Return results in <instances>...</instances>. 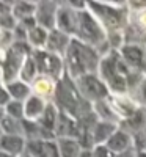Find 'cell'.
Instances as JSON below:
<instances>
[{
  "label": "cell",
  "instance_id": "25",
  "mask_svg": "<svg viewBox=\"0 0 146 157\" xmlns=\"http://www.w3.org/2000/svg\"><path fill=\"white\" fill-rule=\"evenodd\" d=\"M5 113L10 118H14V120L24 121L25 120V110H24V102L19 101H11L8 105L5 107Z\"/></svg>",
  "mask_w": 146,
  "mask_h": 157
},
{
  "label": "cell",
  "instance_id": "15",
  "mask_svg": "<svg viewBox=\"0 0 146 157\" xmlns=\"http://www.w3.org/2000/svg\"><path fill=\"white\" fill-rule=\"evenodd\" d=\"M105 146L116 155V154L124 152L126 149L134 146V138H132V135L129 132H126V130H123L121 127H119L116 132L110 137V140L105 143Z\"/></svg>",
  "mask_w": 146,
  "mask_h": 157
},
{
  "label": "cell",
  "instance_id": "4",
  "mask_svg": "<svg viewBox=\"0 0 146 157\" xmlns=\"http://www.w3.org/2000/svg\"><path fill=\"white\" fill-rule=\"evenodd\" d=\"M33 54V49L29 46V43H13L5 50V58L2 64V83H11L19 78V72L24 66L25 60Z\"/></svg>",
  "mask_w": 146,
  "mask_h": 157
},
{
  "label": "cell",
  "instance_id": "3",
  "mask_svg": "<svg viewBox=\"0 0 146 157\" xmlns=\"http://www.w3.org/2000/svg\"><path fill=\"white\" fill-rule=\"evenodd\" d=\"M79 41H82L91 47H94L101 57H104V47L107 49L109 52L110 50V46H109V33L105 30L101 22L91 14L88 10H82L79 11V21H77V33L75 36Z\"/></svg>",
  "mask_w": 146,
  "mask_h": 157
},
{
  "label": "cell",
  "instance_id": "11",
  "mask_svg": "<svg viewBox=\"0 0 146 157\" xmlns=\"http://www.w3.org/2000/svg\"><path fill=\"white\" fill-rule=\"evenodd\" d=\"M57 85H58V82L55 80V78H52L49 75L38 74V77L30 83L32 94L41 98L47 102H54L55 93H57Z\"/></svg>",
  "mask_w": 146,
  "mask_h": 157
},
{
  "label": "cell",
  "instance_id": "6",
  "mask_svg": "<svg viewBox=\"0 0 146 157\" xmlns=\"http://www.w3.org/2000/svg\"><path fill=\"white\" fill-rule=\"evenodd\" d=\"M33 58L36 61L38 72L43 75H49L55 80H61L66 75V64L64 58L60 55H55L52 52L41 49V50H33Z\"/></svg>",
  "mask_w": 146,
  "mask_h": 157
},
{
  "label": "cell",
  "instance_id": "36",
  "mask_svg": "<svg viewBox=\"0 0 146 157\" xmlns=\"http://www.w3.org/2000/svg\"><path fill=\"white\" fill-rule=\"evenodd\" d=\"M3 135V130H2V127H0V137H2Z\"/></svg>",
  "mask_w": 146,
  "mask_h": 157
},
{
  "label": "cell",
  "instance_id": "31",
  "mask_svg": "<svg viewBox=\"0 0 146 157\" xmlns=\"http://www.w3.org/2000/svg\"><path fill=\"white\" fill-rule=\"evenodd\" d=\"M6 116V113H5V109H0V123H2V120Z\"/></svg>",
  "mask_w": 146,
  "mask_h": 157
},
{
  "label": "cell",
  "instance_id": "37",
  "mask_svg": "<svg viewBox=\"0 0 146 157\" xmlns=\"http://www.w3.org/2000/svg\"><path fill=\"white\" fill-rule=\"evenodd\" d=\"M143 132H144V137H146V129H144V130H143Z\"/></svg>",
  "mask_w": 146,
  "mask_h": 157
},
{
  "label": "cell",
  "instance_id": "17",
  "mask_svg": "<svg viewBox=\"0 0 146 157\" xmlns=\"http://www.w3.org/2000/svg\"><path fill=\"white\" fill-rule=\"evenodd\" d=\"M55 143L60 157H80L83 151L82 143L72 137H58Z\"/></svg>",
  "mask_w": 146,
  "mask_h": 157
},
{
  "label": "cell",
  "instance_id": "29",
  "mask_svg": "<svg viewBox=\"0 0 146 157\" xmlns=\"http://www.w3.org/2000/svg\"><path fill=\"white\" fill-rule=\"evenodd\" d=\"M116 157H137V149L132 146V148H129V149H126L124 152H119V154H116Z\"/></svg>",
  "mask_w": 146,
  "mask_h": 157
},
{
  "label": "cell",
  "instance_id": "27",
  "mask_svg": "<svg viewBox=\"0 0 146 157\" xmlns=\"http://www.w3.org/2000/svg\"><path fill=\"white\" fill-rule=\"evenodd\" d=\"M93 152V157H116L105 145H101V146H94L91 149Z\"/></svg>",
  "mask_w": 146,
  "mask_h": 157
},
{
  "label": "cell",
  "instance_id": "24",
  "mask_svg": "<svg viewBox=\"0 0 146 157\" xmlns=\"http://www.w3.org/2000/svg\"><path fill=\"white\" fill-rule=\"evenodd\" d=\"M0 127H2L3 134L8 135H22L24 137V121L14 120V118L5 116L2 123H0Z\"/></svg>",
  "mask_w": 146,
  "mask_h": 157
},
{
  "label": "cell",
  "instance_id": "33",
  "mask_svg": "<svg viewBox=\"0 0 146 157\" xmlns=\"http://www.w3.org/2000/svg\"><path fill=\"white\" fill-rule=\"evenodd\" d=\"M0 157H13V155H8V154H5V152L0 151Z\"/></svg>",
  "mask_w": 146,
  "mask_h": 157
},
{
  "label": "cell",
  "instance_id": "26",
  "mask_svg": "<svg viewBox=\"0 0 146 157\" xmlns=\"http://www.w3.org/2000/svg\"><path fill=\"white\" fill-rule=\"evenodd\" d=\"M132 98L135 99V102L140 107H146V75L143 77V80L138 83L137 88L132 90V93H129Z\"/></svg>",
  "mask_w": 146,
  "mask_h": 157
},
{
  "label": "cell",
  "instance_id": "12",
  "mask_svg": "<svg viewBox=\"0 0 146 157\" xmlns=\"http://www.w3.org/2000/svg\"><path fill=\"white\" fill-rule=\"evenodd\" d=\"M27 148V138L22 135H8L3 134L0 137V151L13 155V157H21L25 152Z\"/></svg>",
  "mask_w": 146,
  "mask_h": 157
},
{
  "label": "cell",
  "instance_id": "35",
  "mask_svg": "<svg viewBox=\"0 0 146 157\" xmlns=\"http://www.w3.org/2000/svg\"><path fill=\"white\" fill-rule=\"evenodd\" d=\"M21 157H32V155H30V154H27V152H24V154H22Z\"/></svg>",
  "mask_w": 146,
  "mask_h": 157
},
{
  "label": "cell",
  "instance_id": "34",
  "mask_svg": "<svg viewBox=\"0 0 146 157\" xmlns=\"http://www.w3.org/2000/svg\"><path fill=\"white\" fill-rule=\"evenodd\" d=\"M144 71H146V47H144Z\"/></svg>",
  "mask_w": 146,
  "mask_h": 157
},
{
  "label": "cell",
  "instance_id": "8",
  "mask_svg": "<svg viewBox=\"0 0 146 157\" xmlns=\"http://www.w3.org/2000/svg\"><path fill=\"white\" fill-rule=\"evenodd\" d=\"M109 102H110L113 112L118 115L119 120H121V123L129 120L130 116H134L135 112L140 109V105L129 93L127 94H110Z\"/></svg>",
  "mask_w": 146,
  "mask_h": 157
},
{
  "label": "cell",
  "instance_id": "19",
  "mask_svg": "<svg viewBox=\"0 0 146 157\" xmlns=\"http://www.w3.org/2000/svg\"><path fill=\"white\" fill-rule=\"evenodd\" d=\"M58 116H60V110L58 107L55 105L54 102H49L47 107H46V112L43 115V118L39 120V126H41L44 130H47L49 134L55 135V129H57V123H58ZM57 137V135H55Z\"/></svg>",
  "mask_w": 146,
  "mask_h": 157
},
{
  "label": "cell",
  "instance_id": "30",
  "mask_svg": "<svg viewBox=\"0 0 146 157\" xmlns=\"http://www.w3.org/2000/svg\"><path fill=\"white\" fill-rule=\"evenodd\" d=\"M80 157H93L91 149H83V151H82V154H80Z\"/></svg>",
  "mask_w": 146,
  "mask_h": 157
},
{
  "label": "cell",
  "instance_id": "9",
  "mask_svg": "<svg viewBox=\"0 0 146 157\" xmlns=\"http://www.w3.org/2000/svg\"><path fill=\"white\" fill-rule=\"evenodd\" d=\"M60 3L55 2H38L36 6V22L39 27L46 29L47 32H52L57 29V14H58Z\"/></svg>",
  "mask_w": 146,
  "mask_h": 157
},
{
  "label": "cell",
  "instance_id": "16",
  "mask_svg": "<svg viewBox=\"0 0 146 157\" xmlns=\"http://www.w3.org/2000/svg\"><path fill=\"white\" fill-rule=\"evenodd\" d=\"M119 129L118 124H113V123H105V121H98L94 126L91 127V137H93V143L94 146H101V145H105L110 137Z\"/></svg>",
  "mask_w": 146,
  "mask_h": 157
},
{
  "label": "cell",
  "instance_id": "23",
  "mask_svg": "<svg viewBox=\"0 0 146 157\" xmlns=\"http://www.w3.org/2000/svg\"><path fill=\"white\" fill-rule=\"evenodd\" d=\"M38 66H36V61H35V58H33V54L25 60V63H24V66H22V69H21V72H19V80H22V82H25V83H32L35 78L38 77Z\"/></svg>",
  "mask_w": 146,
  "mask_h": 157
},
{
  "label": "cell",
  "instance_id": "20",
  "mask_svg": "<svg viewBox=\"0 0 146 157\" xmlns=\"http://www.w3.org/2000/svg\"><path fill=\"white\" fill-rule=\"evenodd\" d=\"M6 90H8V93L11 96L13 101H19V102H25L30 96H32V88L29 83H25L22 80H14V82H11V83H6L5 85Z\"/></svg>",
  "mask_w": 146,
  "mask_h": 157
},
{
  "label": "cell",
  "instance_id": "1",
  "mask_svg": "<svg viewBox=\"0 0 146 157\" xmlns=\"http://www.w3.org/2000/svg\"><path fill=\"white\" fill-rule=\"evenodd\" d=\"M101 60L102 57L94 47L79 41L77 38H72L64 55L66 75L72 80H77L88 74H98Z\"/></svg>",
  "mask_w": 146,
  "mask_h": 157
},
{
  "label": "cell",
  "instance_id": "10",
  "mask_svg": "<svg viewBox=\"0 0 146 157\" xmlns=\"http://www.w3.org/2000/svg\"><path fill=\"white\" fill-rule=\"evenodd\" d=\"M118 52L132 71L146 72L144 71V47L137 46V44H124Z\"/></svg>",
  "mask_w": 146,
  "mask_h": 157
},
{
  "label": "cell",
  "instance_id": "18",
  "mask_svg": "<svg viewBox=\"0 0 146 157\" xmlns=\"http://www.w3.org/2000/svg\"><path fill=\"white\" fill-rule=\"evenodd\" d=\"M93 112L98 116L99 121H105V123H113V124H118L121 123V120L118 118V115L113 112L110 102H109V98L104 99V101H99L96 104H93Z\"/></svg>",
  "mask_w": 146,
  "mask_h": 157
},
{
  "label": "cell",
  "instance_id": "38",
  "mask_svg": "<svg viewBox=\"0 0 146 157\" xmlns=\"http://www.w3.org/2000/svg\"><path fill=\"white\" fill-rule=\"evenodd\" d=\"M0 82H2V75H0Z\"/></svg>",
  "mask_w": 146,
  "mask_h": 157
},
{
  "label": "cell",
  "instance_id": "2",
  "mask_svg": "<svg viewBox=\"0 0 146 157\" xmlns=\"http://www.w3.org/2000/svg\"><path fill=\"white\" fill-rule=\"evenodd\" d=\"M86 10L101 22V25L107 30V33L123 32L127 27L129 5L124 2H90L86 3Z\"/></svg>",
  "mask_w": 146,
  "mask_h": 157
},
{
  "label": "cell",
  "instance_id": "7",
  "mask_svg": "<svg viewBox=\"0 0 146 157\" xmlns=\"http://www.w3.org/2000/svg\"><path fill=\"white\" fill-rule=\"evenodd\" d=\"M77 21H79V11L74 10L69 3H60L57 14V30L74 38L77 33Z\"/></svg>",
  "mask_w": 146,
  "mask_h": 157
},
{
  "label": "cell",
  "instance_id": "14",
  "mask_svg": "<svg viewBox=\"0 0 146 157\" xmlns=\"http://www.w3.org/2000/svg\"><path fill=\"white\" fill-rule=\"evenodd\" d=\"M47 104H49L47 101H44V99H41V98L32 94L27 101L24 102L25 120H27V121H33V123H38V121L43 118Z\"/></svg>",
  "mask_w": 146,
  "mask_h": 157
},
{
  "label": "cell",
  "instance_id": "5",
  "mask_svg": "<svg viewBox=\"0 0 146 157\" xmlns=\"http://www.w3.org/2000/svg\"><path fill=\"white\" fill-rule=\"evenodd\" d=\"M75 86L79 90V93L82 94L85 101H88L91 105L99 101H104L110 96V90L105 85V82L99 77V74H88L80 78H77Z\"/></svg>",
  "mask_w": 146,
  "mask_h": 157
},
{
  "label": "cell",
  "instance_id": "21",
  "mask_svg": "<svg viewBox=\"0 0 146 157\" xmlns=\"http://www.w3.org/2000/svg\"><path fill=\"white\" fill-rule=\"evenodd\" d=\"M47 39H49V32L38 25V27H35V29H32L29 32L27 43L33 50H41V49H46Z\"/></svg>",
  "mask_w": 146,
  "mask_h": 157
},
{
  "label": "cell",
  "instance_id": "13",
  "mask_svg": "<svg viewBox=\"0 0 146 157\" xmlns=\"http://www.w3.org/2000/svg\"><path fill=\"white\" fill-rule=\"evenodd\" d=\"M71 36L66 35L60 30H52L49 32V39H47V46H46V50L52 52V54L55 55H60L64 58L66 55V50H68L69 44H71Z\"/></svg>",
  "mask_w": 146,
  "mask_h": 157
},
{
  "label": "cell",
  "instance_id": "28",
  "mask_svg": "<svg viewBox=\"0 0 146 157\" xmlns=\"http://www.w3.org/2000/svg\"><path fill=\"white\" fill-rule=\"evenodd\" d=\"M11 101H13V99H11V96H10V93H8L6 86L0 83V109H5Z\"/></svg>",
  "mask_w": 146,
  "mask_h": 157
},
{
  "label": "cell",
  "instance_id": "22",
  "mask_svg": "<svg viewBox=\"0 0 146 157\" xmlns=\"http://www.w3.org/2000/svg\"><path fill=\"white\" fill-rule=\"evenodd\" d=\"M36 6H38V2H14L13 16L21 22L27 17L35 16L36 14Z\"/></svg>",
  "mask_w": 146,
  "mask_h": 157
},
{
  "label": "cell",
  "instance_id": "32",
  "mask_svg": "<svg viewBox=\"0 0 146 157\" xmlns=\"http://www.w3.org/2000/svg\"><path fill=\"white\" fill-rule=\"evenodd\" d=\"M137 157H146V151H137Z\"/></svg>",
  "mask_w": 146,
  "mask_h": 157
}]
</instances>
